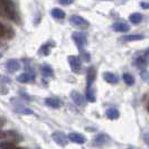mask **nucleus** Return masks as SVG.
Wrapping results in <instances>:
<instances>
[{
	"label": "nucleus",
	"mask_w": 149,
	"mask_h": 149,
	"mask_svg": "<svg viewBox=\"0 0 149 149\" xmlns=\"http://www.w3.org/2000/svg\"><path fill=\"white\" fill-rule=\"evenodd\" d=\"M2 6V9L5 11V14L13 20H17V15H16V11H15V7H14V3L10 2V1H2L0 3Z\"/></svg>",
	"instance_id": "obj_1"
},
{
	"label": "nucleus",
	"mask_w": 149,
	"mask_h": 149,
	"mask_svg": "<svg viewBox=\"0 0 149 149\" xmlns=\"http://www.w3.org/2000/svg\"><path fill=\"white\" fill-rule=\"evenodd\" d=\"M72 38L75 42V44L77 46L79 49H82L83 47L86 45L88 40H86V35L84 33H80V31H74L72 34Z\"/></svg>",
	"instance_id": "obj_2"
},
{
	"label": "nucleus",
	"mask_w": 149,
	"mask_h": 149,
	"mask_svg": "<svg viewBox=\"0 0 149 149\" xmlns=\"http://www.w3.org/2000/svg\"><path fill=\"white\" fill-rule=\"evenodd\" d=\"M70 22H72L74 26L79 27V28H82V29H85V28L89 27V22H86L83 17H81V16H76V15L71 16Z\"/></svg>",
	"instance_id": "obj_3"
},
{
	"label": "nucleus",
	"mask_w": 149,
	"mask_h": 149,
	"mask_svg": "<svg viewBox=\"0 0 149 149\" xmlns=\"http://www.w3.org/2000/svg\"><path fill=\"white\" fill-rule=\"evenodd\" d=\"M67 61H68V63H70L71 68L73 70V72H76V73H77V72L81 70L82 63H81V60H80L79 57H76V56H68V57H67Z\"/></svg>",
	"instance_id": "obj_4"
},
{
	"label": "nucleus",
	"mask_w": 149,
	"mask_h": 149,
	"mask_svg": "<svg viewBox=\"0 0 149 149\" xmlns=\"http://www.w3.org/2000/svg\"><path fill=\"white\" fill-rule=\"evenodd\" d=\"M52 138L53 140L56 142L57 145H60V146H66L67 145V137L65 134H63V132H54L52 134Z\"/></svg>",
	"instance_id": "obj_5"
},
{
	"label": "nucleus",
	"mask_w": 149,
	"mask_h": 149,
	"mask_svg": "<svg viewBox=\"0 0 149 149\" xmlns=\"http://www.w3.org/2000/svg\"><path fill=\"white\" fill-rule=\"evenodd\" d=\"M67 139L71 140V141L75 142V143H79V145H82L85 142V137L81 134H77V132H72L67 136Z\"/></svg>",
	"instance_id": "obj_6"
},
{
	"label": "nucleus",
	"mask_w": 149,
	"mask_h": 149,
	"mask_svg": "<svg viewBox=\"0 0 149 149\" xmlns=\"http://www.w3.org/2000/svg\"><path fill=\"white\" fill-rule=\"evenodd\" d=\"M95 76H97L95 70L93 67H90L88 71V77H86V89H90L92 86V84L95 80Z\"/></svg>",
	"instance_id": "obj_7"
},
{
	"label": "nucleus",
	"mask_w": 149,
	"mask_h": 149,
	"mask_svg": "<svg viewBox=\"0 0 149 149\" xmlns=\"http://www.w3.org/2000/svg\"><path fill=\"white\" fill-rule=\"evenodd\" d=\"M71 97H72V100H73V102H74L75 104L83 105L85 103L84 97H83L82 94H80L77 91H72V92H71Z\"/></svg>",
	"instance_id": "obj_8"
},
{
	"label": "nucleus",
	"mask_w": 149,
	"mask_h": 149,
	"mask_svg": "<svg viewBox=\"0 0 149 149\" xmlns=\"http://www.w3.org/2000/svg\"><path fill=\"white\" fill-rule=\"evenodd\" d=\"M112 29L114 31H119V33H127L128 30L130 29V27L125 22H117L112 26Z\"/></svg>",
	"instance_id": "obj_9"
},
{
	"label": "nucleus",
	"mask_w": 149,
	"mask_h": 149,
	"mask_svg": "<svg viewBox=\"0 0 149 149\" xmlns=\"http://www.w3.org/2000/svg\"><path fill=\"white\" fill-rule=\"evenodd\" d=\"M6 66H7V68L10 72H17L20 68V63L16 60H9L7 62V65Z\"/></svg>",
	"instance_id": "obj_10"
},
{
	"label": "nucleus",
	"mask_w": 149,
	"mask_h": 149,
	"mask_svg": "<svg viewBox=\"0 0 149 149\" xmlns=\"http://www.w3.org/2000/svg\"><path fill=\"white\" fill-rule=\"evenodd\" d=\"M35 80V75L31 73H22L18 76V81L20 83H28Z\"/></svg>",
	"instance_id": "obj_11"
},
{
	"label": "nucleus",
	"mask_w": 149,
	"mask_h": 149,
	"mask_svg": "<svg viewBox=\"0 0 149 149\" xmlns=\"http://www.w3.org/2000/svg\"><path fill=\"white\" fill-rule=\"evenodd\" d=\"M45 103L48 105V107H51V108H54V109L60 108L61 104H62V102H61L58 99H56V97H48V99H46Z\"/></svg>",
	"instance_id": "obj_12"
},
{
	"label": "nucleus",
	"mask_w": 149,
	"mask_h": 149,
	"mask_svg": "<svg viewBox=\"0 0 149 149\" xmlns=\"http://www.w3.org/2000/svg\"><path fill=\"white\" fill-rule=\"evenodd\" d=\"M102 76L105 80V82L110 83V84H116V83L118 82V77L113 73H111V72H104Z\"/></svg>",
	"instance_id": "obj_13"
},
{
	"label": "nucleus",
	"mask_w": 149,
	"mask_h": 149,
	"mask_svg": "<svg viewBox=\"0 0 149 149\" xmlns=\"http://www.w3.org/2000/svg\"><path fill=\"white\" fill-rule=\"evenodd\" d=\"M51 15L54 18H56V19H63V18H65V13L62 9H60V8H53L52 10H51Z\"/></svg>",
	"instance_id": "obj_14"
},
{
	"label": "nucleus",
	"mask_w": 149,
	"mask_h": 149,
	"mask_svg": "<svg viewBox=\"0 0 149 149\" xmlns=\"http://www.w3.org/2000/svg\"><path fill=\"white\" fill-rule=\"evenodd\" d=\"M120 116L119 111L117 110V109H114V108H110V109H108L107 110V117L109 118L110 120H116L118 119Z\"/></svg>",
	"instance_id": "obj_15"
},
{
	"label": "nucleus",
	"mask_w": 149,
	"mask_h": 149,
	"mask_svg": "<svg viewBox=\"0 0 149 149\" xmlns=\"http://www.w3.org/2000/svg\"><path fill=\"white\" fill-rule=\"evenodd\" d=\"M8 31H9V33H13V30H11V28H10V27L5 26V25H2V24L0 22V38H1V37H7Z\"/></svg>",
	"instance_id": "obj_16"
},
{
	"label": "nucleus",
	"mask_w": 149,
	"mask_h": 149,
	"mask_svg": "<svg viewBox=\"0 0 149 149\" xmlns=\"http://www.w3.org/2000/svg\"><path fill=\"white\" fill-rule=\"evenodd\" d=\"M15 111L17 112V113H20V114H25V116H35L34 111H31V110L28 109V108H22V107H20V108H16Z\"/></svg>",
	"instance_id": "obj_17"
},
{
	"label": "nucleus",
	"mask_w": 149,
	"mask_h": 149,
	"mask_svg": "<svg viewBox=\"0 0 149 149\" xmlns=\"http://www.w3.org/2000/svg\"><path fill=\"white\" fill-rule=\"evenodd\" d=\"M129 19H130V22H132V24H139L142 20V15L139 14V13H134L132 15H130Z\"/></svg>",
	"instance_id": "obj_18"
},
{
	"label": "nucleus",
	"mask_w": 149,
	"mask_h": 149,
	"mask_svg": "<svg viewBox=\"0 0 149 149\" xmlns=\"http://www.w3.org/2000/svg\"><path fill=\"white\" fill-rule=\"evenodd\" d=\"M122 79H123V81L126 82L127 85H132L134 83V76L131 74H129V73H125V74L122 75Z\"/></svg>",
	"instance_id": "obj_19"
},
{
	"label": "nucleus",
	"mask_w": 149,
	"mask_h": 149,
	"mask_svg": "<svg viewBox=\"0 0 149 149\" xmlns=\"http://www.w3.org/2000/svg\"><path fill=\"white\" fill-rule=\"evenodd\" d=\"M86 99L89 102H94L95 101V95H94V90L92 88L86 89Z\"/></svg>",
	"instance_id": "obj_20"
},
{
	"label": "nucleus",
	"mask_w": 149,
	"mask_h": 149,
	"mask_svg": "<svg viewBox=\"0 0 149 149\" xmlns=\"http://www.w3.org/2000/svg\"><path fill=\"white\" fill-rule=\"evenodd\" d=\"M142 38H143L142 35H127L123 37V39L127 42H134V40H140Z\"/></svg>",
	"instance_id": "obj_21"
},
{
	"label": "nucleus",
	"mask_w": 149,
	"mask_h": 149,
	"mask_svg": "<svg viewBox=\"0 0 149 149\" xmlns=\"http://www.w3.org/2000/svg\"><path fill=\"white\" fill-rule=\"evenodd\" d=\"M42 73L45 76H53V70L49 66L42 67Z\"/></svg>",
	"instance_id": "obj_22"
},
{
	"label": "nucleus",
	"mask_w": 149,
	"mask_h": 149,
	"mask_svg": "<svg viewBox=\"0 0 149 149\" xmlns=\"http://www.w3.org/2000/svg\"><path fill=\"white\" fill-rule=\"evenodd\" d=\"M0 147L1 149H13L15 148V143H13V142H2L1 145H0Z\"/></svg>",
	"instance_id": "obj_23"
},
{
	"label": "nucleus",
	"mask_w": 149,
	"mask_h": 149,
	"mask_svg": "<svg viewBox=\"0 0 149 149\" xmlns=\"http://www.w3.org/2000/svg\"><path fill=\"white\" fill-rule=\"evenodd\" d=\"M42 52H43L44 55H48V54H49V46L47 44L43 45L42 48H40V51H39V53H42Z\"/></svg>",
	"instance_id": "obj_24"
},
{
	"label": "nucleus",
	"mask_w": 149,
	"mask_h": 149,
	"mask_svg": "<svg viewBox=\"0 0 149 149\" xmlns=\"http://www.w3.org/2000/svg\"><path fill=\"white\" fill-rule=\"evenodd\" d=\"M145 64H146V62H145V60H143L142 57H139V58L137 60V65H138V66H140V65L143 66Z\"/></svg>",
	"instance_id": "obj_25"
},
{
	"label": "nucleus",
	"mask_w": 149,
	"mask_h": 149,
	"mask_svg": "<svg viewBox=\"0 0 149 149\" xmlns=\"http://www.w3.org/2000/svg\"><path fill=\"white\" fill-rule=\"evenodd\" d=\"M82 56L83 58H84V61H90V55L88 54V53H82Z\"/></svg>",
	"instance_id": "obj_26"
},
{
	"label": "nucleus",
	"mask_w": 149,
	"mask_h": 149,
	"mask_svg": "<svg viewBox=\"0 0 149 149\" xmlns=\"http://www.w3.org/2000/svg\"><path fill=\"white\" fill-rule=\"evenodd\" d=\"M58 2H60L61 5H71V3H73V1H71V0L70 1H62V0H60Z\"/></svg>",
	"instance_id": "obj_27"
},
{
	"label": "nucleus",
	"mask_w": 149,
	"mask_h": 149,
	"mask_svg": "<svg viewBox=\"0 0 149 149\" xmlns=\"http://www.w3.org/2000/svg\"><path fill=\"white\" fill-rule=\"evenodd\" d=\"M140 6H141L143 9H148V7H149V5L147 2H140Z\"/></svg>",
	"instance_id": "obj_28"
},
{
	"label": "nucleus",
	"mask_w": 149,
	"mask_h": 149,
	"mask_svg": "<svg viewBox=\"0 0 149 149\" xmlns=\"http://www.w3.org/2000/svg\"><path fill=\"white\" fill-rule=\"evenodd\" d=\"M13 149H25V148H20V147H17V146H16L15 148H13Z\"/></svg>",
	"instance_id": "obj_29"
},
{
	"label": "nucleus",
	"mask_w": 149,
	"mask_h": 149,
	"mask_svg": "<svg viewBox=\"0 0 149 149\" xmlns=\"http://www.w3.org/2000/svg\"><path fill=\"white\" fill-rule=\"evenodd\" d=\"M1 57H2V55H1V54H0V58H1Z\"/></svg>",
	"instance_id": "obj_30"
}]
</instances>
